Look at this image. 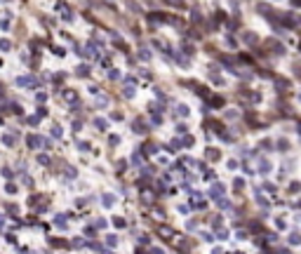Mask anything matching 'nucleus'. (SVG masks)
Returning a JSON list of instances; mask_svg holds the SVG:
<instances>
[{
  "label": "nucleus",
  "mask_w": 301,
  "mask_h": 254,
  "mask_svg": "<svg viewBox=\"0 0 301 254\" xmlns=\"http://www.w3.org/2000/svg\"><path fill=\"white\" fill-rule=\"evenodd\" d=\"M59 7H61V14H63V19H71V10H68V7H66V5H59Z\"/></svg>",
  "instance_id": "12"
},
{
  "label": "nucleus",
  "mask_w": 301,
  "mask_h": 254,
  "mask_svg": "<svg viewBox=\"0 0 301 254\" xmlns=\"http://www.w3.org/2000/svg\"><path fill=\"white\" fill-rule=\"evenodd\" d=\"M28 146H33V148L42 146V139H40V137H35V134H33V137H28Z\"/></svg>",
  "instance_id": "2"
},
{
  "label": "nucleus",
  "mask_w": 301,
  "mask_h": 254,
  "mask_svg": "<svg viewBox=\"0 0 301 254\" xmlns=\"http://www.w3.org/2000/svg\"><path fill=\"white\" fill-rule=\"evenodd\" d=\"M299 188H301V186L296 184V181H292V184H289V193H299Z\"/></svg>",
  "instance_id": "15"
},
{
  "label": "nucleus",
  "mask_w": 301,
  "mask_h": 254,
  "mask_svg": "<svg viewBox=\"0 0 301 254\" xmlns=\"http://www.w3.org/2000/svg\"><path fill=\"white\" fill-rule=\"evenodd\" d=\"M245 40L247 42H256V35H254V33H245Z\"/></svg>",
  "instance_id": "17"
},
{
  "label": "nucleus",
  "mask_w": 301,
  "mask_h": 254,
  "mask_svg": "<svg viewBox=\"0 0 301 254\" xmlns=\"http://www.w3.org/2000/svg\"><path fill=\"white\" fill-rule=\"evenodd\" d=\"M268 169H270V165H268V162H261V172H264V174L268 172Z\"/></svg>",
  "instance_id": "26"
},
{
  "label": "nucleus",
  "mask_w": 301,
  "mask_h": 254,
  "mask_svg": "<svg viewBox=\"0 0 301 254\" xmlns=\"http://www.w3.org/2000/svg\"><path fill=\"white\" fill-rule=\"evenodd\" d=\"M94 125L99 127V129H106V127H108V122H106V120H101V118H96V120H94Z\"/></svg>",
  "instance_id": "11"
},
{
  "label": "nucleus",
  "mask_w": 301,
  "mask_h": 254,
  "mask_svg": "<svg viewBox=\"0 0 301 254\" xmlns=\"http://www.w3.org/2000/svg\"><path fill=\"white\" fill-rule=\"evenodd\" d=\"M299 240H301L299 233H292V235H289V242H292V245H299Z\"/></svg>",
  "instance_id": "13"
},
{
  "label": "nucleus",
  "mask_w": 301,
  "mask_h": 254,
  "mask_svg": "<svg viewBox=\"0 0 301 254\" xmlns=\"http://www.w3.org/2000/svg\"><path fill=\"white\" fill-rule=\"evenodd\" d=\"M2 141H5V143H10V146H12V143H14V137H10V134H5V137H2Z\"/></svg>",
  "instance_id": "21"
},
{
  "label": "nucleus",
  "mask_w": 301,
  "mask_h": 254,
  "mask_svg": "<svg viewBox=\"0 0 301 254\" xmlns=\"http://www.w3.org/2000/svg\"><path fill=\"white\" fill-rule=\"evenodd\" d=\"M108 245H111V247H113V245H118V238H115V235H108Z\"/></svg>",
  "instance_id": "24"
},
{
  "label": "nucleus",
  "mask_w": 301,
  "mask_h": 254,
  "mask_svg": "<svg viewBox=\"0 0 301 254\" xmlns=\"http://www.w3.org/2000/svg\"><path fill=\"white\" fill-rule=\"evenodd\" d=\"M219 155H221V153H219V151H214V148H209V151H207V158H209V160H219Z\"/></svg>",
  "instance_id": "8"
},
{
  "label": "nucleus",
  "mask_w": 301,
  "mask_h": 254,
  "mask_svg": "<svg viewBox=\"0 0 301 254\" xmlns=\"http://www.w3.org/2000/svg\"><path fill=\"white\" fill-rule=\"evenodd\" d=\"M16 82H19V85H35V78H31V75L26 78V75H24V78H19Z\"/></svg>",
  "instance_id": "4"
},
{
  "label": "nucleus",
  "mask_w": 301,
  "mask_h": 254,
  "mask_svg": "<svg viewBox=\"0 0 301 254\" xmlns=\"http://www.w3.org/2000/svg\"><path fill=\"white\" fill-rule=\"evenodd\" d=\"M54 223H57L59 228H63V226H66V217H63V214H59V217L54 219Z\"/></svg>",
  "instance_id": "9"
},
{
  "label": "nucleus",
  "mask_w": 301,
  "mask_h": 254,
  "mask_svg": "<svg viewBox=\"0 0 301 254\" xmlns=\"http://www.w3.org/2000/svg\"><path fill=\"white\" fill-rule=\"evenodd\" d=\"M176 113H179V115H188V106L179 104V106H176Z\"/></svg>",
  "instance_id": "10"
},
{
  "label": "nucleus",
  "mask_w": 301,
  "mask_h": 254,
  "mask_svg": "<svg viewBox=\"0 0 301 254\" xmlns=\"http://www.w3.org/2000/svg\"><path fill=\"white\" fill-rule=\"evenodd\" d=\"M278 146H280V151H287V146H289V143H287V139H280V141H278Z\"/></svg>",
  "instance_id": "18"
},
{
  "label": "nucleus",
  "mask_w": 301,
  "mask_h": 254,
  "mask_svg": "<svg viewBox=\"0 0 301 254\" xmlns=\"http://www.w3.org/2000/svg\"><path fill=\"white\" fill-rule=\"evenodd\" d=\"M0 49H10V40H0Z\"/></svg>",
  "instance_id": "22"
},
{
  "label": "nucleus",
  "mask_w": 301,
  "mask_h": 254,
  "mask_svg": "<svg viewBox=\"0 0 301 254\" xmlns=\"http://www.w3.org/2000/svg\"><path fill=\"white\" fill-rule=\"evenodd\" d=\"M134 132H139V134H146V132H148V129H146V122L137 120V122H134Z\"/></svg>",
  "instance_id": "1"
},
{
  "label": "nucleus",
  "mask_w": 301,
  "mask_h": 254,
  "mask_svg": "<svg viewBox=\"0 0 301 254\" xmlns=\"http://www.w3.org/2000/svg\"><path fill=\"white\" fill-rule=\"evenodd\" d=\"M108 104V99H106V96H99V99H96V106H106Z\"/></svg>",
  "instance_id": "20"
},
{
  "label": "nucleus",
  "mask_w": 301,
  "mask_h": 254,
  "mask_svg": "<svg viewBox=\"0 0 301 254\" xmlns=\"http://www.w3.org/2000/svg\"><path fill=\"white\" fill-rule=\"evenodd\" d=\"M38 162H40V165H49V158H45V155H40V158H38Z\"/></svg>",
  "instance_id": "23"
},
{
  "label": "nucleus",
  "mask_w": 301,
  "mask_h": 254,
  "mask_svg": "<svg viewBox=\"0 0 301 254\" xmlns=\"http://www.w3.org/2000/svg\"><path fill=\"white\" fill-rule=\"evenodd\" d=\"M160 235H162V238H172L174 233H172V228H167V226H160Z\"/></svg>",
  "instance_id": "5"
},
{
  "label": "nucleus",
  "mask_w": 301,
  "mask_h": 254,
  "mask_svg": "<svg viewBox=\"0 0 301 254\" xmlns=\"http://www.w3.org/2000/svg\"><path fill=\"white\" fill-rule=\"evenodd\" d=\"M101 200H104V202H106V205H104V207H113V202H115V195H111V193H106V195H104V198H101Z\"/></svg>",
  "instance_id": "3"
},
{
  "label": "nucleus",
  "mask_w": 301,
  "mask_h": 254,
  "mask_svg": "<svg viewBox=\"0 0 301 254\" xmlns=\"http://www.w3.org/2000/svg\"><path fill=\"white\" fill-rule=\"evenodd\" d=\"M52 134L54 137H61V127H52Z\"/></svg>",
  "instance_id": "25"
},
{
  "label": "nucleus",
  "mask_w": 301,
  "mask_h": 254,
  "mask_svg": "<svg viewBox=\"0 0 301 254\" xmlns=\"http://www.w3.org/2000/svg\"><path fill=\"white\" fill-rule=\"evenodd\" d=\"M78 75H82V78H85V75H90V68H87V66H80V68H78Z\"/></svg>",
  "instance_id": "14"
},
{
  "label": "nucleus",
  "mask_w": 301,
  "mask_h": 254,
  "mask_svg": "<svg viewBox=\"0 0 301 254\" xmlns=\"http://www.w3.org/2000/svg\"><path fill=\"white\" fill-rule=\"evenodd\" d=\"M212 195H214V198H219V195H223V186H219V184H214V188H212Z\"/></svg>",
  "instance_id": "6"
},
{
  "label": "nucleus",
  "mask_w": 301,
  "mask_h": 254,
  "mask_svg": "<svg viewBox=\"0 0 301 254\" xmlns=\"http://www.w3.org/2000/svg\"><path fill=\"white\" fill-rule=\"evenodd\" d=\"M125 96H134V87H132V85H127V87H125Z\"/></svg>",
  "instance_id": "16"
},
{
  "label": "nucleus",
  "mask_w": 301,
  "mask_h": 254,
  "mask_svg": "<svg viewBox=\"0 0 301 254\" xmlns=\"http://www.w3.org/2000/svg\"><path fill=\"white\" fill-rule=\"evenodd\" d=\"M113 223H115V226H118V228H122V226H125V219H120V217H115V219H113Z\"/></svg>",
  "instance_id": "19"
},
{
  "label": "nucleus",
  "mask_w": 301,
  "mask_h": 254,
  "mask_svg": "<svg viewBox=\"0 0 301 254\" xmlns=\"http://www.w3.org/2000/svg\"><path fill=\"white\" fill-rule=\"evenodd\" d=\"M63 99H66V101H75L78 96H75V92H73V90H66V92H63Z\"/></svg>",
  "instance_id": "7"
}]
</instances>
